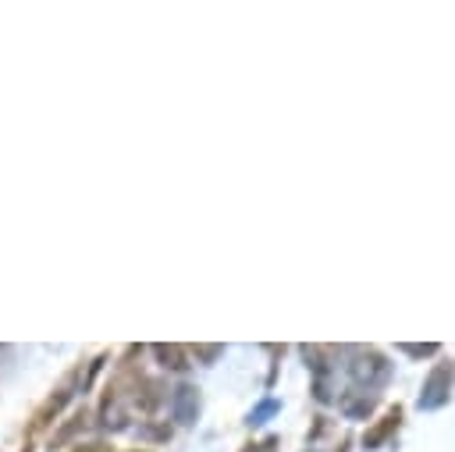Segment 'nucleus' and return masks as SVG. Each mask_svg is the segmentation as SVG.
<instances>
[{
  "instance_id": "nucleus-1",
  "label": "nucleus",
  "mask_w": 455,
  "mask_h": 452,
  "mask_svg": "<svg viewBox=\"0 0 455 452\" xmlns=\"http://www.w3.org/2000/svg\"><path fill=\"white\" fill-rule=\"evenodd\" d=\"M348 377H352V384L355 388H380V384H387V377H391V363H387V356L380 352V349H373V345H359V349H348Z\"/></svg>"
},
{
  "instance_id": "nucleus-2",
  "label": "nucleus",
  "mask_w": 455,
  "mask_h": 452,
  "mask_svg": "<svg viewBox=\"0 0 455 452\" xmlns=\"http://www.w3.org/2000/svg\"><path fill=\"white\" fill-rule=\"evenodd\" d=\"M96 424L103 431H110V434L128 431V391L117 381H110L103 388V399H100V409H96Z\"/></svg>"
},
{
  "instance_id": "nucleus-3",
  "label": "nucleus",
  "mask_w": 455,
  "mask_h": 452,
  "mask_svg": "<svg viewBox=\"0 0 455 452\" xmlns=\"http://www.w3.org/2000/svg\"><path fill=\"white\" fill-rule=\"evenodd\" d=\"M451 381H455L451 363H437V367L427 374V381H423L419 409H441V406L451 399Z\"/></svg>"
},
{
  "instance_id": "nucleus-4",
  "label": "nucleus",
  "mask_w": 455,
  "mask_h": 452,
  "mask_svg": "<svg viewBox=\"0 0 455 452\" xmlns=\"http://www.w3.org/2000/svg\"><path fill=\"white\" fill-rule=\"evenodd\" d=\"M171 416H174L181 427L196 424V416H199V388H196V384L181 381V384L171 391Z\"/></svg>"
},
{
  "instance_id": "nucleus-5",
  "label": "nucleus",
  "mask_w": 455,
  "mask_h": 452,
  "mask_svg": "<svg viewBox=\"0 0 455 452\" xmlns=\"http://www.w3.org/2000/svg\"><path fill=\"white\" fill-rule=\"evenodd\" d=\"M75 374H78V370H75ZM75 374H68V381H64V384H60V388H57V391H53V395H50V399H46V402L36 409V416H32V431L46 427V424H50V420H53V416H57V413H60V409L71 402V395H75V388H71Z\"/></svg>"
},
{
  "instance_id": "nucleus-6",
  "label": "nucleus",
  "mask_w": 455,
  "mask_h": 452,
  "mask_svg": "<svg viewBox=\"0 0 455 452\" xmlns=\"http://www.w3.org/2000/svg\"><path fill=\"white\" fill-rule=\"evenodd\" d=\"M398 424H402V406H391V409H387V413L363 434V445H366V448H380V445L398 431Z\"/></svg>"
},
{
  "instance_id": "nucleus-7",
  "label": "nucleus",
  "mask_w": 455,
  "mask_h": 452,
  "mask_svg": "<svg viewBox=\"0 0 455 452\" xmlns=\"http://www.w3.org/2000/svg\"><path fill=\"white\" fill-rule=\"evenodd\" d=\"M373 406H377V399L366 395L363 388H348V391L338 399V409H341L348 420H366V416L373 413Z\"/></svg>"
},
{
  "instance_id": "nucleus-8",
  "label": "nucleus",
  "mask_w": 455,
  "mask_h": 452,
  "mask_svg": "<svg viewBox=\"0 0 455 452\" xmlns=\"http://www.w3.org/2000/svg\"><path fill=\"white\" fill-rule=\"evenodd\" d=\"M153 356H156V363L164 367V370H174V374H185L192 363H188V352L181 349V345H174V342H156L153 345Z\"/></svg>"
},
{
  "instance_id": "nucleus-9",
  "label": "nucleus",
  "mask_w": 455,
  "mask_h": 452,
  "mask_svg": "<svg viewBox=\"0 0 455 452\" xmlns=\"http://www.w3.org/2000/svg\"><path fill=\"white\" fill-rule=\"evenodd\" d=\"M85 424H89V416H85V409L82 413H75L57 434H53V441H50V448H57V445H68L71 438H78V431H85Z\"/></svg>"
},
{
  "instance_id": "nucleus-10",
  "label": "nucleus",
  "mask_w": 455,
  "mask_h": 452,
  "mask_svg": "<svg viewBox=\"0 0 455 452\" xmlns=\"http://www.w3.org/2000/svg\"><path fill=\"white\" fill-rule=\"evenodd\" d=\"M139 438H146V441H171V424H139Z\"/></svg>"
},
{
  "instance_id": "nucleus-11",
  "label": "nucleus",
  "mask_w": 455,
  "mask_h": 452,
  "mask_svg": "<svg viewBox=\"0 0 455 452\" xmlns=\"http://www.w3.org/2000/svg\"><path fill=\"white\" fill-rule=\"evenodd\" d=\"M398 349H402L405 356H412V359H423V356H437L441 345H437V342H423V345H409V342H402Z\"/></svg>"
},
{
  "instance_id": "nucleus-12",
  "label": "nucleus",
  "mask_w": 455,
  "mask_h": 452,
  "mask_svg": "<svg viewBox=\"0 0 455 452\" xmlns=\"http://www.w3.org/2000/svg\"><path fill=\"white\" fill-rule=\"evenodd\" d=\"M270 413H277V399H263V402H259V406H256V409L249 413V424L256 427V424H263V420H267Z\"/></svg>"
},
{
  "instance_id": "nucleus-13",
  "label": "nucleus",
  "mask_w": 455,
  "mask_h": 452,
  "mask_svg": "<svg viewBox=\"0 0 455 452\" xmlns=\"http://www.w3.org/2000/svg\"><path fill=\"white\" fill-rule=\"evenodd\" d=\"M220 352H224V345H192V356H196L199 363H213Z\"/></svg>"
},
{
  "instance_id": "nucleus-14",
  "label": "nucleus",
  "mask_w": 455,
  "mask_h": 452,
  "mask_svg": "<svg viewBox=\"0 0 455 452\" xmlns=\"http://www.w3.org/2000/svg\"><path fill=\"white\" fill-rule=\"evenodd\" d=\"M75 452H114V445H107V441H89V445H75Z\"/></svg>"
},
{
  "instance_id": "nucleus-15",
  "label": "nucleus",
  "mask_w": 455,
  "mask_h": 452,
  "mask_svg": "<svg viewBox=\"0 0 455 452\" xmlns=\"http://www.w3.org/2000/svg\"><path fill=\"white\" fill-rule=\"evenodd\" d=\"M274 438H267V441H259V445H245V452H274Z\"/></svg>"
},
{
  "instance_id": "nucleus-16",
  "label": "nucleus",
  "mask_w": 455,
  "mask_h": 452,
  "mask_svg": "<svg viewBox=\"0 0 455 452\" xmlns=\"http://www.w3.org/2000/svg\"><path fill=\"white\" fill-rule=\"evenodd\" d=\"M132 452H149V448H132Z\"/></svg>"
}]
</instances>
